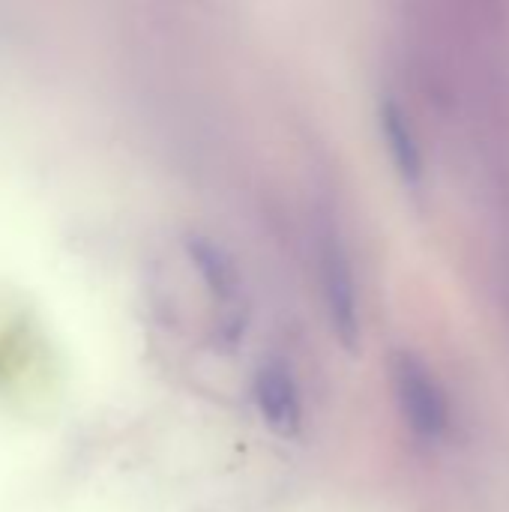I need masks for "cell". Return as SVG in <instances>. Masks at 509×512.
Here are the masks:
<instances>
[{"mask_svg": "<svg viewBox=\"0 0 509 512\" xmlns=\"http://www.w3.org/2000/svg\"><path fill=\"white\" fill-rule=\"evenodd\" d=\"M390 384L408 429L429 444H438L450 426V408L432 369L411 351L390 357Z\"/></svg>", "mask_w": 509, "mask_h": 512, "instance_id": "2", "label": "cell"}, {"mask_svg": "<svg viewBox=\"0 0 509 512\" xmlns=\"http://www.w3.org/2000/svg\"><path fill=\"white\" fill-rule=\"evenodd\" d=\"M318 276H321L324 306H327V315L339 342L348 351H357L360 333H363L357 276H354L348 246L342 240V231L330 219L318 228Z\"/></svg>", "mask_w": 509, "mask_h": 512, "instance_id": "1", "label": "cell"}, {"mask_svg": "<svg viewBox=\"0 0 509 512\" xmlns=\"http://www.w3.org/2000/svg\"><path fill=\"white\" fill-rule=\"evenodd\" d=\"M381 132L387 141V153L393 159V168L399 174V180L417 192L426 183V153L423 144L417 138V129L405 111V105L393 96H387L381 102Z\"/></svg>", "mask_w": 509, "mask_h": 512, "instance_id": "4", "label": "cell"}, {"mask_svg": "<svg viewBox=\"0 0 509 512\" xmlns=\"http://www.w3.org/2000/svg\"><path fill=\"white\" fill-rule=\"evenodd\" d=\"M252 402L261 423L285 441H294L303 432V396L294 369L279 360H261L252 375Z\"/></svg>", "mask_w": 509, "mask_h": 512, "instance_id": "3", "label": "cell"}]
</instances>
